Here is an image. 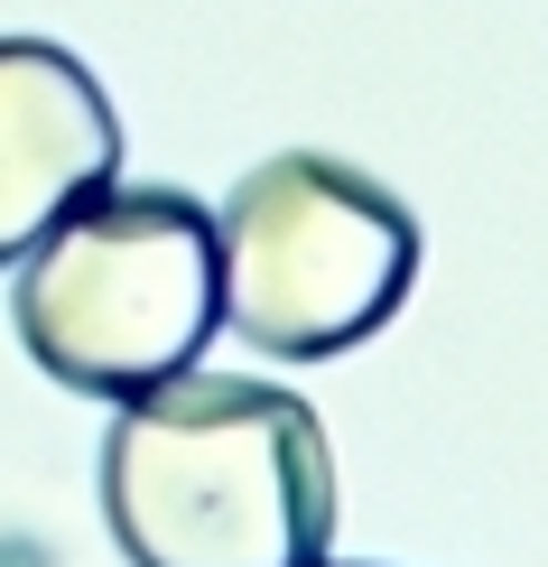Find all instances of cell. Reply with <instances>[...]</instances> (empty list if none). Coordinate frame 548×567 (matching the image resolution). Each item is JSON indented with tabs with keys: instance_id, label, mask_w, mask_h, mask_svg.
Listing matches in <instances>:
<instances>
[{
	"instance_id": "6da1fadb",
	"label": "cell",
	"mask_w": 548,
	"mask_h": 567,
	"mask_svg": "<svg viewBox=\"0 0 548 567\" xmlns=\"http://www.w3.org/2000/svg\"><path fill=\"white\" fill-rule=\"evenodd\" d=\"M103 522L131 567H307L335 539V446L279 382L168 372L103 437Z\"/></svg>"
},
{
	"instance_id": "7a4b0ae2",
	"label": "cell",
	"mask_w": 548,
	"mask_h": 567,
	"mask_svg": "<svg viewBox=\"0 0 548 567\" xmlns=\"http://www.w3.org/2000/svg\"><path fill=\"white\" fill-rule=\"evenodd\" d=\"M10 326L46 382L131 400L205 353L214 307V205L186 186H93L10 261Z\"/></svg>"
},
{
	"instance_id": "3957f363",
	"label": "cell",
	"mask_w": 548,
	"mask_h": 567,
	"mask_svg": "<svg viewBox=\"0 0 548 567\" xmlns=\"http://www.w3.org/2000/svg\"><path fill=\"white\" fill-rule=\"evenodd\" d=\"M418 289V224L372 168L279 150L214 205V307L251 353L325 363L372 344Z\"/></svg>"
},
{
	"instance_id": "277c9868",
	"label": "cell",
	"mask_w": 548,
	"mask_h": 567,
	"mask_svg": "<svg viewBox=\"0 0 548 567\" xmlns=\"http://www.w3.org/2000/svg\"><path fill=\"white\" fill-rule=\"evenodd\" d=\"M112 168H122V122L93 65L56 38H0V270L75 196L112 186Z\"/></svg>"
},
{
	"instance_id": "5b68a950",
	"label": "cell",
	"mask_w": 548,
	"mask_h": 567,
	"mask_svg": "<svg viewBox=\"0 0 548 567\" xmlns=\"http://www.w3.org/2000/svg\"><path fill=\"white\" fill-rule=\"evenodd\" d=\"M307 567H335V558H307Z\"/></svg>"
}]
</instances>
